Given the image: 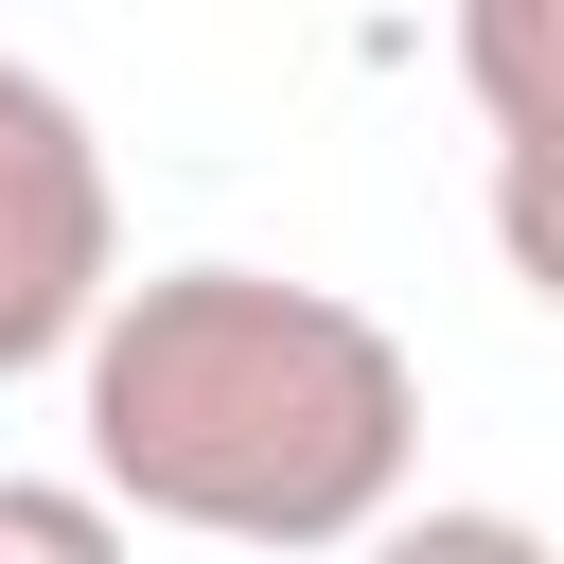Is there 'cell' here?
Returning a JSON list of instances; mask_svg holds the SVG:
<instances>
[{"instance_id":"4","label":"cell","mask_w":564,"mask_h":564,"mask_svg":"<svg viewBox=\"0 0 564 564\" xmlns=\"http://www.w3.org/2000/svg\"><path fill=\"white\" fill-rule=\"evenodd\" d=\"M0 564H141V529L88 476H0Z\"/></svg>"},{"instance_id":"2","label":"cell","mask_w":564,"mask_h":564,"mask_svg":"<svg viewBox=\"0 0 564 564\" xmlns=\"http://www.w3.org/2000/svg\"><path fill=\"white\" fill-rule=\"evenodd\" d=\"M106 300H123L106 141H88V106H70L35 53H0V388H18V370H88Z\"/></svg>"},{"instance_id":"5","label":"cell","mask_w":564,"mask_h":564,"mask_svg":"<svg viewBox=\"0 0 564 564\" xmlns=\"http://www.w3.org/2000/svg\"><path fill=\"white\" fill-rule=\"evenodd\" d=\"M352 564H564V546H546L529 511H476V494H458V511H405V529H370Z\"/></svg>"},{"instance_id":"1","label":"cell","mask_w":564,"mask_h":564,"mask_svg":"<svg viewBox=\"0 0 564 564\" xmlns=\"http://www.w3.org/2000/svg\"><path fill=\"white\" fill-rule=\"evenodd\" d=\"M70 423H88V494L123 529L282 546V564H352L370 529H405V476H423L405 335L282 264L123 282L70 370Z\"/></svg>"},{"instance_id":"3","label":"cell","mask_w":564,"mask_h":564,"mask_svg":"<svg viewBox=\"0 0 564 564\" xmlns=\"http://www.w3.org/2000/svg\"><path fill=\"white\" fill-rule=\"evenodd\" d=\"M458 88L494 141V264L564 317V0H458Z\"/></svg>"}]
</instances>
